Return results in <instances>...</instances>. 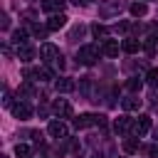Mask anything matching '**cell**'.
I'll return each instance as SVG.
<instances>
[{
  "mask_svg": "<svg viewBox=\"0 0 158 158\" xmlns=\"http://www.w3.org/2000/svg\"><path fill=\"white\" fill-rule=\"evenodd\" d=\"M99 54H101V49H99L96 44H84V47L77 52V59H79L84 67H91V64L99 59Z\"/></svg>",
  "mask_w": 158,
  "mask_h": 158,
  "instance_id": "6da1fadb",
  "label": "cell"
},
{
  "mask_svg": "<svg viewBox=\"0 0 158 158\" xmlns=\"http://www.w3.org/2000/svg\"><path fill=\"white\" fill-rule=\"evenodd\" d=\"M40 57L49 64V62H59V57H62V54H59V47H54L52 42H44V44L40 47Z\"/></svg>",
  "mask_w": 158,
  "mask_h": 158,
  "instance_id": "7a4b0ae2",
  "label": "cell"
},
{
  "mask_svg": "<svg viewBox=\"0 0 158 158\" xmlns=\"http://www.w3.org/2000/svg\"><path fill=\"white\" fill-rule=\"evenodd\" d=\"M10 111H12V116L20 118V121H27V118L32 116V106H30L27 101H15V104L10 106Z\"/></svg>",
  "mask_w": 158,
  "mask_h": 158,
  "instance_id": "3957f363",
  "label": "cell"
},
{
  "mask_svg": "<svg viewBox=\"0 0 158 158\" xmlns=\"http://www.w3.org/2000/svg\"><path fill=\"white\" fill-rule=\"evenodd\" d=\"M148 131H151V116H148V114H141V116L133 121V131H131V133H133V136H146Z\"/></svg>",
  "mask_w": 158,
  "mask_h": 158,
  "instance_id": "277c9868",
  "label": "cell"
},
{
  "mask_svg": "<svg viewBox=\"0 0 158 158\" xmlns=\"http://www.w3.org/2000/svg\"><path fill=\"white\" fill-rule=\"evenodd\" d=\"M47 133H49L52 138H67V123H64L62 118H59V121H49Z\"/></svg>",
  "mask_w": 158,
  "mask_h": 158,
  "instance_id": "5b68a950",
  "label": "cell"
},
{
  "mask_svg": "<svg viewBox=\"0 0 158 158\" xmlns=\"http://www.w3.org/2000/svg\"><path fill=\"white\" fill-rule=\"evenodd\" d=\"M52 109H54V114H57L59 118H69V116H72V104H69L67 99H57V101L52 104Z\"/></svg>",
  "mask_w": 158,
  "mask_h": 158,
  "instance_id": "8992f818",
  "label": "cell"
},
{
  "mask_svg": "<svg viewBox=\"0 0 158 158\" xmlns=\"http://www.w3.org/2000/svg\"><path fill=\"white\" fill-rule=\"evenodd\" d=\"M67 15L64 12H57V15H49V20H47V27H49V32H57V30H62L64 25H67Z\"/></svg>",
  "mask_w": 158,
  "mask_h": 158,
  "instance_id": "52a82bcc",
  "label": "cell"
},
{
  "mask_svg": "<svg viewBox=\"0 0 158 158\" xmlns=\"http://www.w3.org/2000/svg\"><path fill=\"white\" fill-rule=\"evenodd\" d=\"M64 5H67V0H42V2H40V7H42L44 12H52V15L62 12Z\"/></svg>",
  "mask_w": 158,
  "mask_h": 158,
  "instance_id": "ba28073f",
  "label": "cell"
},
{
  "mask_svg": "<svg viewBox=\"0 0 158 158\" xmlns=\"http://www.w3.org/2000/svg\"><path fill=\"white\" fill-rule=\"evenodd\" d=\"M74 86H77V84H74L69 77H59V79L54 81V89H57L59 94H69V91H74Z\"/></svg>",
  "mask_w": 158,
  "mask_h": 158,
  "instance_id": "9c48e42d",
  "label": "cell"
},
{
  "mask_svg": "<svg viewBox=\"0 0 158 158\" xmlns=\"http://www.w3.org/2000/svg\"><path fill=\"white\" fill-rule=\"evenodd\" d=\"M114 128L121 131V133H123V131H133V118H131V116H118V118L114 121Z\"/></svg>",
  "mask_w": 158,
  "mask_h": 158,
  "instance_id": "30bf717a",
  "label": "cell"
},
{
  "mask_svg": "<svg viewBox=\"0 0 158 158\" xmlns=\"http://www.w3.org/2000/svg\"><path fill=\"white\" fill-rule=\"evenodd\" d=\"M17 59H20V62H32V59H35V49H32L30 44H20V47H17Z\"/></svg>",
  "mask_w": 158,
  "mask_h": 158,
  "instance_id": "8fae6325",
  "label": "cell"
},
{
  "mask_svg": "<svg viewBox=\"0 0 158 158\" xmlns=\"http://www.w3.org/2000/svg\"><path fill=\"white\" fill-rule=\"evenodd\" d=\"M121 49H123V52H128V54H136V52L141 49V42H138V40H133V37H126V40L121 42Z\"/></svg>",
  "mask_w": 158,
  "mask_h": 158,
  "instance_id": "7c38bea8",
  "label": "cell"
},
{
  "mask_svg": "<svg viewBox=\"0 0 158 158\" xmlns=\"http://www.w3.org/2000/svg\"><path fill=\"white\" fill-rule=\"evenodd\" d=\"M121 7H123V2H121V0H114L111 5H101V10H99V12H101L104 17H111V15H114V12H118Z\"/></svg>",
  "mask_w": 158,
  "mask_h": 158,
  "instance_id": "4fadbf2b",
  "label": "cell"
},
{
  "mask_svg": "<svg viewBox=\"0 0 158 158\" xmlns=\"http://www.w3.org/2000/svg\"><path fill=\"white\" fill-rule=\"evenodd\" d=\"M101 54H106V57H116V54H118V42L106 40V42L101 44Z\"/></svg>",
  "mask_w": 158,
  "mask_h": 158,
  "instance_id": "5bb4252c",
  "label": "cell"
},
{
  "mask_svg": "<svg viewBox=\"0 0 158 158\" xmlns=\"http://www.w3.org/2000/svg\"><path fill=\"white\" fill-rule=\"evenodd\" d=\"M121 106H123V111H138L141 109V99L138 96H126L121 101Z\"/></svg>",
  "mask_w": 158,
  "mask_h": 158,
  "instance_id": "9a60e30c",
  "label": "cell"
},
{
  "mask_svg": "<svg viewBox=\"0 0 158 158\" xmlns=\"http://www.w3.org/2000/svg\"><path fill=\"white\" fill-rule=\"evenodd\" d=\"M128 12H131L133 17H143V15L148 12V5H146V2H131V5H128Z\"/></svg>",
  "mask_w": 158,
  "mask_h": 158,
  "instance_id": "2e32d148",
  "label": "cell"
},
{
  "mask_svg": "<svg viewBox=\"0 0 158 158\" xmlns=\"http://www.w3.org/2000/svg\"><path fill=\"white\" fill-rule=\"evenodd\" d=\"M15 156H17V158H32V148H30L27 143H17V146H15Z\"/></svg>",
  "mask_w": 158,
  "mask_h": 158,
  "instance_id": "e0dca14e",
  "label": "cell"
},
{
  "mask_svg": "<svg viewBox=\"0 0 158 158\" xmlns=\"http://www.w3.org/2000/svg\"><path fill=\"white\" fill-rule=\"evenodd\" d=\"M12 42L20 47V44H27V30H15L12 32Z\"/></svg>",
  "mask_w": 158,
  "mask_h": 158,
  "instance_id": "ac0fdd59",
  "label": "cell"
},
{
  "mask_svg": "<svg viewBox=\"0 0 158 158\" xmlns=\"http://www.w3.org/2000/svg\"><path fill=\"white\" fill-rule=\"evenodd\" d=\"M37 79H40V81H52V79H54V72H52L49 67H42V69H37Z\"/></svg>",
  "mask_w": 158,
  "mask_h": 158,
  "instance_id": "d6986e66",
  "label": "cell"
},
{
  "mask_svg": "<svg viewBox=\"0 0 158 158\" xmlns=\"http://www.w3.org/2000/svg\"><path fill=\"white\" fill-rule=\"evenodd\" d=\"M30 32H32L35 37L44 40V37H47V32H49V27H42V25H30Z\"/></svg>",
  "mask_w": 158,
  "mask_h": 158,
  "instance_id": "ffe728a7",
  "label": "cell"
},
{
  "mask_svg": "<svg viewBox=\"0 0 158 158\" xmlns=\"http://www.w3.org/2000/svg\"><path fill=\"white\" fill-rule=\"evenodd\" d=\"M123 151L126 153H138V138H126L123 141Z\"/></svg>",
  "mask_w": 158,
  "mask_h": 158,
  "instance_id": "44dd1931",
  "label": "cell"
},
{
  "mask_svg": "<svg viewBox=\"0 0 158 158\" xmlns=\"http://www.w3.org/2000/svg\"><path fill=\"white\" fill-rule=\"evenodd\" d=\"M91 35H94V37H96V40H99V37H101V40H104V37H106V35H109V30H106V27H104V25H99V22H96V25H91Z\"/></svg>",
  "mask_w": 158,
  "mask_h": 158,
  "instance_id": "7402d4cb",
  "label": "cell"
},
{
  "mask_svg": "<svg viewBox=\"0 0 158 158\" xmlns=\"http://www.w3.org/2000/svg\"><path fill=\"white\" fill-rule=\"evenodd\" d=\"M141 86H143V81H141L138 77H131V79L126 81V89H128V91H141Z\"/></svg>",
  "mask_w": 158,
  "mask_h": 158,
  "instance_id": "603a6c76",
  "label": "cell"
},
{
  "mask_svg": "<svg viewBox=\"0 0 158 158\" xmlns=\"http://www.w3.org/2000/svg\"><path fill=\"white\" fill-rule=\"evenodd\" d=\"M146 81L148 84H158V69H148L146 72Z\"/></svg>",
  "mask_w": 158,
  "mask_h": 158,
  "instance_id": "cb8c5ba5",
  "label": "cell"
},
{
  "mask_svg": "<svg viewBox=\"0 0 158 158\" xmlns=\"http://www.w3.org/2000/svg\"><path fill=\"white\" fill-rule=\"evenodd\" d=\"M156 44H158V40H156V37H148V40H146V52L153 54V52H156Z\"/></svg>",
  "mask_w": 158,
  "mask_h": 158,
  "instance_id": "d4e9b609",
  "label": "cell"
},
{
  "mask_svg": "<svg viewBox=\"0 0 158 158\" xmlns=\"http://www.w3.org/2000/svg\"><path fill=\"white\" fill-rule=\"evenodd\" d=\"M81 35H84V27L79 25V27H74V30L69 32V40H77V37H81Z\"/></svg>",
  "mask_w": 158,
  "mask_h": 158,
  "instance_id": "484cf974",
  "label": "cell"
},
{
  "mask_svg": "<svg viewBox=\"0 0 158 158\" xmlns=\"http://www.w3.org/2000/svg\"><path fill=\"white\" fill-rule=\"evenodd\" d=\"M89 86H91V79H89V77H84V79H81V91H84V94H89Z\"/></svg>",
  "mask_w": 158,
  "mask_h": 158,
  "instance_id": "4316f807",
  "label": "cell"
},
{
  "mask_svg": "<svg viewBox=\"0 0 158 158\" xmlns=\"http://www.w3.org/2000/svg\"><path fill=\"white\" fill-rule=\"evenodd\" d=\"M2 104H5V106H12V94H10L7 89H5V94H2Z\"/></svg>",
  "mask_w": 158,
  "mask_h": 158,
  "instance_id": "83f0119b",
  "label": "cell"
},
{
  "mask_svg": "<svg viewBox=\"0 0 158 158\" xmlns=\"http://www.w3.org/2000/svg\"><path fill=\"white\" fill-rule=\"evenodd\" d=\"M74 5H86V0H72Z\"/></svg>",
  "mask_w": 158,
  "mask_h": 158,
  "instance_id": "f1b7e54d",
  "label": "cell"
},
{
  "mask_svg": "<svg viewBox=\"0 0 158 158\" xmlns=\"http://www.w3.org/2000/svg\"><path fill=\"white\" fill-rule=\"evenodd\" d=\"M156 141H158V131H156Z\"/></svg>",
  "mask_w": 158,
  "mask_h": 158,
  "instance_id": "f546056e",
  "label": "cell"
},
{
  "mask_svg": "<svg viewBox=\"0 0 158 158\" xmlns=\"http://www.w3.org/2000/svg\"><path fill=\"white\" fill-rule=\"evenodd\" d=\"M2 158H7V156H2Z\"/></svg>",
  "mask_w": 158,
  "mask_h": 158,
  "instance_id": "4dcf8cb0",
  "label": "cell"
},
{
  "mask_svg": "<svg viewBox=\"0 0 158 158\" xmlns=\"http://www.w3.org/2000/svg\"><path fill=\"white\" fill-rule=\"evenodd\" d=\"M141 2H143V0H141Z\"/></svg>",
  "mask_w": 158,
  "mask_h": 158,
  "instance_id": "1f68e13d",
  "label": "cell"
},
{
  "mask_svg": "<svg viewBox=\"0 0 158 158\" xmlns=\"http://www.w3.org/2000/svg\"><path fill=\"white\" fill-rule=\"evenodd\" d=\"M86 2H89V0H86Z\"/></svg>",
  "mask_w": 158,
  "mask_h": 158,
  "instance_id": "d6a6232c",
  "label": "cell"
}]
</instances>
